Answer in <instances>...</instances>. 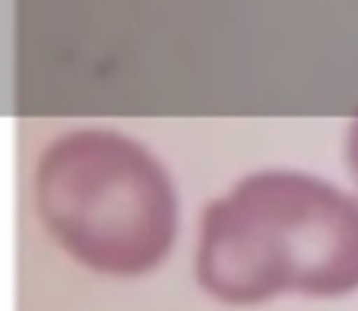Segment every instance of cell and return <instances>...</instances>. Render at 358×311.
<instances>
[{
  "instance_id": "obj_1",
  "label": "cell",
  "mask_w": 358,
  "mask_h": 311,
  "mask_svg": "<svg viewBox=\"0 0 358 311\" xmlns=\"http://www.w3.org/2000/svg\"><path fill=\"white\" fill-rule=\"evenodd\" d=\"M199 287L224 304L358 289V198L312 174L263 169L199 216Z\"/></svg>"
},
{
  "instance_id": "obj_2",
  "label": "cell",
  "mask_w": 358,
  "mask_h": 311,
  "mask_svg": "<svg viewBox=\"0 0 358 311\" xmlns=\"http://www.w3.org/2000/svg\"><path fill=\"white\" fill-rule=\"evenodd\" d=\"M32 198L52 240L108 277L157 267L177 233L167 172L115 130L79 128L50 140L32 169Z\"/></svg>"
},
{
  "instance_id": "obj_3",
  "label": "cell",
  "mask_w": 358,
  "mask_h": 311,
  "mask_svg": "<svg viewBox=\"0 0 358 311\" xmlns=\"http://www.w3.org/2000/svg\"><path fill=\"white\" fill-rule=\"evenodd\" d=\"M343 159H346V169L351 179L358 184V113L348 123L346 145H343Z\"/></svg>"
}]
</instances>
